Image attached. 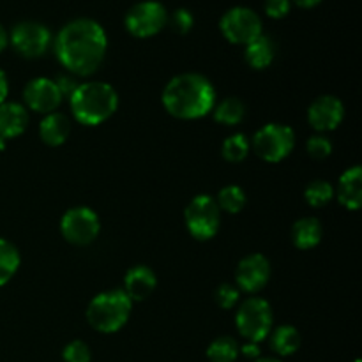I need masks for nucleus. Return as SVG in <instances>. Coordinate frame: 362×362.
<instances>
[{
  "label": "nucleus",
  "instance_id": "1",
  "mask_svg": "<svg viewBox=\"0 0 362 362\" xmlns=\"http://www.w3.org/2000/svg\"><path fill=\"white\" fill-rule=\"evenodd\" d=\"M106 39L101 25L88 18L73 20L55 39V53L64 67L78 76L95 73L105 60Z\"/></svg>",
  "mask_w": 362,
  "mask_h": 362
},
{
  "label": "nucleus",
  "instance_id": "2",
  "mask_svg": "<svg viewBox=\"0 0 362 362\" xmlns=\"http://www.w3.org/2000/svg\"><path fill=\"white\" fill-rule=\"evenodd\" d=\"M163 105L177 119H200L216 106V90L202 74L184 73L168 81L163 90Z\"/></svg>",
  "mask_w": 362,
  "mask_h": 362
},
{
  "label": "nucleus",
  "instance_id": "3",
  "mask_svg": "<svg viewBox=\"0 0 362 362\" xmlns=\"http://www.w3.org/2000/svg\"><path fill=\"white\" fill-rule=\"evenodd\" d=\"M71 112L78 122L85 126H98L115 113L119 95L112 85L105 81H87L78 85L71 94Z\"/></svg>",
  "mask_w": 362,
  "mask_h": 362
},
{
  "label": "nucleus",
  "instance_id": "4",
  "mask_svg": "<svg viewBox=\"0 0 362 362\" xmlns=\"http://www.w3.org/2000/svg\"><path fill=\"white\" fill-rule=\"evenodd\" d=\"M133 308V300L126 296L124 290H110L99 293L90 300L87 308V320L95 331L117 332L127 324Z\"/></svg>",
  "mask_w": 362,
  "mask_h": 362
},
{
  "label": "nucleus",
  "instance_id": "5",
  "mask_svg": "<svg viewBox=\"0 0 362 362\" xmlns=\"http://www.w3.org/2000/svg\"><path fill=\"white\" fill-rule=\"evenodd\" d=\"M272 317L271 304L260 297H251L243 306L239 308L235 317L237 331L247 341L260 343L271 334L272 331Z\"/></svg>",
  "mask_w": 362,
  "mask_h": 362
},
{
  "label": "nucleus",
  "instance_id": "6",
  "mask_svg": "<svg viewBox=\"0 0 362 362\" xmlns=\"http://www.w3.org/2000/svg\"><path fill=\"white\" fill-rule=\"evenodd\" d=\"M184 218H186L187 230L194 239L207 240L218 233L221 225V209L212 197L198 194L186 207Z\"/></svg>",
  "mask_w": 362,
  "mask_h": 362
},
{
  "label": "nucleus",
  "instance_id": "7",
  "mask_svg": "<svg viewBox=\"0 0 362 362\" xmlns=\"http://www.w3.org/2000/svg\"><path fill=\"white\" fill-rule=\"evenodd\" d=\"M296 134L285 124H267L253 136V148L262 159L278 163L292 152Z\"/></svg>",
  "mask_w": 362,
  "mask_h": 362
},
{
  "label": "nucleus",
  "instance_id": "8",
  "mask_svg": "<svg viewBox=\"0 0 362 362\" xmlns=\"http://www.w3.org/2000/svg\"><path fill=\"white\" fill-rule=\"evenodd\" d=\"M219 27H221L223 35L233 45L246 46L258 35H262L260 16L247 7H233L226 11Z\"/></svg>",
  "mask_w": 362,
  "mask_h": 362
},
{
  "label": "nucleus",
  "instance_id": "9",
  "mask_svg": "<svg viewBox=\"0 0 362 362\" xmlns=\"http://www.w3.org/2000/svg\"><path fill=\"white\" fill-rule=\"evenodd\" d=\"M166 20L168 16L163 4L156 0H145L131 7L129 13L126 14V28L134 37H151L165 27Z\"/></svg>",
  "mask_w": 362,
  "mask_h": 362
},
{
  "label": "nucleus",
  "instance_id": "10",
  "mask_svg": "<svg viewBox=\"0 0 362 362\" xmlns=\"http://www.w3.org/2000/svg\"><path fill=\"white\" fill-rule=\"evenodd\" d=\"M99 228L101 225L98 214L88 207L69 209L60 221V232L64 239L78 246L90 244L98 237Z\"/></svg>",
  "mask_w": 362,
  "mask_h": 362
},
{
  "label": "nucleus",
  "instance_id": "11",
  "mask_svg": "<svg viewBox=\"0 0 362 362\" xmlns=\"http://www.w3.org/2000/svg\"><path fill=\"white\" fill-rule=\"evenodd\" d=\"M52 42L48 28L37 21H21L11 32V45L25 59H35L46 53Z\"/></svg>",
  "mask_w": 362,
  "mask_h": 362
},
{
  "label": "nucleus",
  "instance_id": "12",
  "mask_svg": "<svg viewBox=\"0 0 362 362\" xmlns=\"http://www.w3.org/2000/svg\"><path fill=\"white\" fill-rule=\"evenodd\" d=\"M271 278V264L264 255H247L239 262L235 272L237 286L244 292H260Z\"/></svg>",
  "mask_w": 362,
  "mask_h": 362
},
{
  "label": "nucleus",
  "instance_id": "13",
  "mask_svg": "<svg viewBox=\"0 0 362 362\" xmlns=\"http://www.w3.org/2000/svg\"><path fill=\"white\" fill-rule=\"evenodd\" d=\"M23 99L30 110L37 113H52L62 103V94L57 83L49 78H34L27 83L23 90Z\"/></svg>",
  "mask_w": 362,
  "mask_h": 362
},
{
  "label": "nucleus",
  "instance_id": "14",
  "mask_svg": "<svg viewBox=\"0 0 362 362\" xmlns=\"http://www.w3.org/2000/svg\"><path fill=\"white\" fill-rule=\"evenodd\" d=\"M345 117V106L334 95H322L311 103L308 110V120L317 131H332L341 124Z\"/></svg>",
  "mask_w": 362,
  "mask_h": 362
},
{
  "label": "nucleus",
  "instance_id": "15",
  "mask_svg": "<svg viewBox=\"0 0 362 362\" xmlns=\"http://www.w3.org/2000/svg\"><path fill=\"white\" fill-rule=\"evenodd\" d=\"M156 279L154 271L147 265H136V267H131L126 272V278H124V292L129 297L131 300H144L154 292L156 288Z\"/></svg>",
  "mask_w": 362,
  "mask_h": 362
},
{
  "label": "nucleus",
  "instance_id": "16",
  "mask_svg": "<svg viewBox=\"0 0 362 362\" xmlns=\"http://www.w3.org/2000/svg\"><path fill=\"white\" fill-rule=\"evenodd\" d=\"M338 200L349 211H357L362 204V170L352 166L345 170L338 182Z\"/></svg>",
  "mask_w": 362,
  "mask_h": 362
},
{
  "label": "nucleus",
  "instance_id": "17",
  "mask_svg": "<svg viewBox=\"0 0 362 362\" xmlns=\"http://www.w3.org/2000/svg\"><path fill=\"white\" fill-rule=\"evenodd\" d=\"M28 124V112L20 103H2L0 105V138L20 136Z\"/></svg>",
  "mask_w": 362,
  "mask_h": 362
},
{
  "label": "nucleus",
  "instance_id": "18",
  "mask_svg": "<svg viewBox=\"0 0 362 362\" xmlns=\"http://www.w3.org/2000/svg\"><path fill=\"white\" fill-rule=\"evenodd\" d=\"M69 119H67L64 113L52 112L41 120V126H39V134H41V140L45 141L46 145H52V147H57V145H62L64 141L69 136Z\"/></svg>",
  "mask_w": 362,
  "mask_h": 362
},
{
  "label": "nucleus",
  "instance_id": "19",
  "mask_svg": "<svg viewBox=\"0 0 362 362\" xmlns=\"http://www.w3.org/2000/svg\"><path fill=\"white\" fill-rule=\"evenodd\" d=\"M274 42L267 35H258L255 41H251L250 45H246V62L250 64L255 69H265L267 66H271V62L274 60Z\"/></svg>",
  "mask_w": 362,
  "mask_h": 362
},
{
  "label": "nucleus",
  "instance_id": "20",
  "mask_svg": "<svg viewBox=\"0 0 362 362\" xmlns=\"http://www.w3.org/2000/svg\"><path fill=\"white\" fill-rule=\"evenodd\" d=\"M292 239L299 250H311L322 239V225L317 218H303L293 225Z\"/></svg>",
  "mask_w": 362,
  "mask_h": 362
},
{
  "label": "nucleus",
  "instance_id": "21",
  "mask_svg": "<svg viewBox=\"0 0 362 362\" xmlns=\"http://www.w3.org/2000/svg\"><path fill=\"white\" fill-rule=\"evenodd\" d=\"M271 346L278 356H292L300 346V334L292 325H279L271 336Z\"/></svg>",
  "mask_w": 362,
  "mask_h": 362
},
{
  "label": "nucleus",
  "instance_id": "22",
  "mask_svg": "<svg viewBox=\"0 0 362 362\" xmlns=\"http://www.w3.org/2000/svg\"><path fill=\"white\" fill-rule=\"evenodd\" d=\"M214 119L218 122L226 124V126H235V124L243 122L244 115H246V106L239 98H226L214 106Z\"/></svg>",
  "mask_w": 362,
  "mask_h": 362
},
{
  "label": "nucleus",
  "instance_id": "23",
  "mask_svg": "<svg viewBox=\"0 0 362 362\" xmlns=\"http://www.w3.org/2000/svg\"><path fill=\"white\" fill-rule=\"evenodd\" d=\"M20 267V253L16 246L6 239H0V286L6 285Z\"/></svg>",
  "mask_w": 362,
  "mask_h": 362
},
{
  "label": "nucleus",
  "instance_id": "24",
  "mask_svg": "<svg viewBox=\"0 0 362 362\" xmlns=\"http://www.w3.org/2000/svg\"><path fill=\"white\" fill-rule=\"evenodd\" d=\"M237 356H239V343L232 336L216 338L207 349V357L211 362H233Z\"/></svg>",
  "mask_w": 362,
  "mask_h": 362
},
{
  "label": "nucleus",
  "instance_id": "25",
  "mask_svg": "<svg viewBox=\"0 0 362 362\" xmlns=\"http://www.w3.org/2000/svg\"><path fill=\"white\" fill-rule=\"evenodd\" d=\"M216 202H218L219 209L230 212V214H237L246 205V193L239 186H226L219 191Z\"/></svg>",
  "mask_w": 362,
  "mask_h": 362
},
{
  "label": "nucleus",
  "instance_id": "26",
  "mask_svg": "<svg viewBox=\"0 0 362 362\" xmlns=\"http://www.w3.org/2000/svg\"><path fill=\"white\" fill-rule=\"evenodd\" d=\"M247 152H250V141H247L246 134L235 133L225 140L221 147V154L226 161L239 163L246 159Z\"/></svg>",
  "mask_w": 362,
  "mask_h": 362
},
{
  "label": "nucleus",
  "instance_id": "27",
  "mask_svg": "<svg viewBox=\"0 0 362 362\" xmlns=\"http://www.w3.org/2000/svg\"><path fill=\"white\" fill-rule=\"evenodd\" d=\"M304 197L311 207H324L334 198V187L327 180H313L304 191Z\"/></svg>",
  "mask_w": 362,
  "mask_h": 362
},
{
  "label": "nucleus",
  "instance_id": "28",
  "mask_svg": "<svg viewBox=\"0 0 362 362\" xmlns=\"http://www.w3.org/2000/svg\"><path fill=\"white\" fill-rule=\"evenodd\" d=\"M62 357L66 362H90L92 361L90 349H88L87 343L80 341V339L71 341L69 345L64 349Z\"/></svg>",
  "mask_w": 362,
  "mask_h": 362
},
{
  "label": "nucleus",
  "instance_id": "29",
  "mask_svg": "<svg viewBox=\"0 0 362 362\" xmlns=\"http://www.w3.org/2000/svg\"><path fill=\"white\" fill-rule=\"evenodd\" d=\"M306 148L308 152H310L311 158L325 159L329 158V154L332 152V144L327 136H324V134H315V136H311L310 140H308Z\"/></svg>",
  "mask_w": 362,
  "mask_h": 362
},
{
  "label": "nucleus",
  "instance_id": "30",
  "mask_svg": "<svg viewBox=\"0 0 362 362\" xmlns=\"http://www.w3.org/2000/svg\"><path fill=\"white\" fill-rule=\"evenodd\" d=\"M216 300H218V304L223 310H230L239 300V288H235L233 285H228V283L218 286V290H216Z\"/></svg>",
  "mask_w": 362,
  "mask_h": 362
},
{
  "label": "nucleus",
  "instance_id": "31",
  "mask_svg": "<svg viewBox=\"0 0 362 362\" xmlns=\"http://www.w3.org/2000/svg\"><path fill=\"white\" fill-rule=\"evenodd\" d=\"M194 18L193 14L187 9H177L172 16V27L173 30L179 32V34H187V32L193 28Z\"/></svg>",
  "mask_w": 362,
  "mask_h": 362
},
{
  "label": "nucleus",
  "instance_id": "32",
  "mask_svg": "<svg viewBox=\"0 0 362 362\" xmlns=\"http://www.w3.org/2000/svg\"><path fill=\"white\" fill-rule=\"evenodd\" d=\"M290 11V0H265V13L271 18H285Z\"/></svg>",
  "mask_w": 362,
  "mask_h": 362
},
{
  "label": "nucleus",
  "instance_id": "33",
  "mask_svg": "<svg viewBox=\"0 0 362 362\" xmlns=\"http://www.w3.org/2000/svg\"><path fill=\"white\" fill-rule=\"evenodd\" d=\"M55 83H57V88L60 90V94H62V98L64 95H69L71 98V94H73L78 87V83L71 76H60Z\"/></svg>",
  "mask_w": 362,
  "mask_h": 362
},
{
  "label": "nucleus",
  "instance_id": "34",
  "mask_svg": "<svg viewBox=\"0 0 362 362\" xmlns=\"http://www.w3.org/2000/svg\"><path fill=\"white\" fill-rule=\"evenodd\" d=\"M239 352H243V356L247 357V359H260V346H258V343L247 341L243 349H239Z\"/></svg>",
  "mask_w": 362,
  "mask_h": 362
},
{
  "label": "nucleus",
  "instance_id": "35",
  "mask_svg": "<svg viewBox=\"0 0 362 362\" xmlns=\"http://www.w3.org/2000/svg\"><path fill=\"white\" fill-rule=\"evenodd\" d=\"M7 92H9V81H7L6 73L0 69V105H2V103H6Z\"/></svg>",
  "mask_w": 362,
  "mask_h": 362
},
{
  "label": "nucleus",
  "instance_id": "36",
  "mask_svg": "<svg viewBox=\"0 0 362 362\" xmlns=\"http://www.w3.org/2000/svg\"><path fill=\"white\" fill-rule=\"evenodd\" d=\"M7 42H9V35H7L6 28L0 25V52H4L7 48Z\"/></svg>",
  "mask_w": 362,
  "mask_h": 362
},
{
  "label": "nucleus",
  "instance_id": "37",
  "mask_svg": "<svg viewBox=\"0 0 362 362\" xmlns=\"http://www.w3.org/2000/svg\"><path fill=\"white\" fill-rule=\"evenodd\" d=\"M299 7H315L317 4H320L322 0H293Z\"/></svg>",
  "mask_w": 362,
  "mask_h": 362
},
{
  "label": "nucleus",
  "instance_id": "38",
  "mask_svg": "<svg viewBox=\"0 0 362 362\" xmlns=\"http://www.w3.org/2000/svg\"><path fill=\"white\" fill-rule=\"evenodd\" d=\"M257 362H281V361L274 359V357H264V359H257Z\"/></svg>",
  "mask_w": 362,
  "mask_h": 362
},
{
  "label": "nucleus",
  "instance_id": "39",
  "mask_svg": "<svg viewBox=\"0 0 362 362\" xmlns=\"http://www.w3.org/2000/svg\"><path fill=\"white\" fill-rule=\"evenodd\" d=\"M6 147V140H2V138H0V148H4Z\"/></svg>",
  "mask_w": 362,
  "mask_h": 362
},
{
  "label": "nucleus",
  "instance_id": "40",
  "mask_svg": "<svg viewBox=\"0 0 362 362\" xmlns=\"http://www.w3.org/2000/svg\"><path fill=\"white\" fill-rule=\"evenodd\" d=\"M354 362H361V361H359V359H356V361H354Z\"/></svg>",
  "mask_w": 362,
  "mask_h": 362
}]
</instances>
